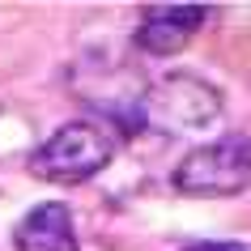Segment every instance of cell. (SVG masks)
Segmentation results:
<instances>
[{
  "label": "cell",
  "instance_id": "cell-3",
  "mask_svg": "<svg viewBox=\"0 0 251 251\" xmlns=\"http://www.w3.org/2000/svg\"><path fill=\"white\" fill-rule=\"evenodd\" d=\"M111 136L90 124V119H73L64 128H55L39 149H34V158H30V171L47 179V183H85L94 179L98 171L111 166Z\"/></svg>",
  "mask_w": 251,
  "mask_h": 251
},
{
  "label": "cell",
  "instance_id": "cell-5",
  "mask_svg": "<svg viewBox=\"0 0 251 251\" xmlns=\"http://www.w3.org/2000/svg\"><path fill=\"white\" fill-rule=\"evenodd\" d=\"M13 247L17 251H81L77 243V226L73 213L60 200H43L17 222L13 230Z\"/></svg>",
  "mask_w": 251,
  "mask_h": 251
},
{
  "label": "cell",
  "instance_id": "cell-1",
  "mask_svg": "<svg viewBox=\"0 0 251 251\" xmlns=\"http://www.w3.org/2000/svg\"><path fill=\"white\" fill-rule=\"evenodd\" d=\"M141 119L175 136H196L222 119V94L196 73L158 77L141 98Z\"/></svg>",
  "mask_w": 251,
  "mask_h": 251
},
{
  "label": "cell",
  "instance_id": "cell-4",
  "mask_svg": "<svg viewBox=\"0 0 251 251\" xmlns=\"http://www.w3.org/2000/svg\"><path fill=\"white\" fill-rule=\"evenodd\" d=\"M204 22H209L204 4H149L136 26V47L149 55H175Z\"/></svg>",
  "mask_w": 251,
  "mask_h": 251
},
{
  "label": "cell",
  "instance_id": "cell-2",
  "mask_svg": "<svg viewBox=\"0 0 251 251\" xmlns=\"http://www.w3.org/2000/svg\"><path fill=\"white\" fill-rule=\"evenodd\" d=\"M175 192L183 196H238L251 187V136H222L183 153L171 171Z\"/></svg>",
  "mask_w": 251,
  "mask_h": 251
},
{
  "label": "cell",
  "instance_id": "cell-6",
  "mask_svg": "<svg viewBox=\"0 0 251 251\" xmlns=\"http://www.w3.org/2000/svg\"><path fill=\"white\" fill-rule=\"evenodd\" d=\"M183 251H247L243 243H230V238H209V243H192Z\"/></svg>",
  "mask_w": 251,
  "mask_h": 251
}]
</instances>
